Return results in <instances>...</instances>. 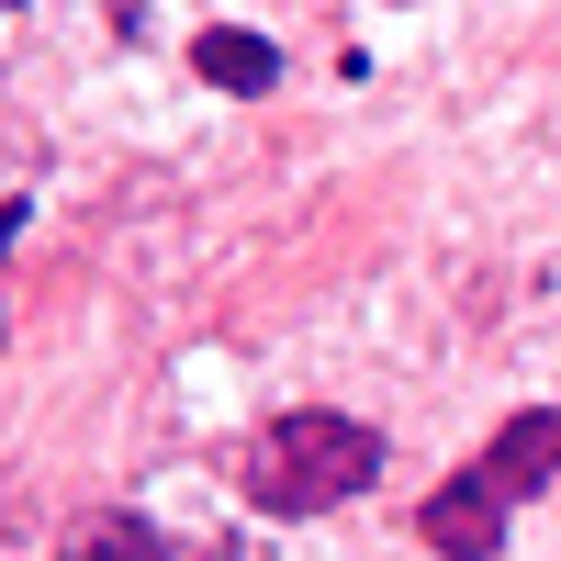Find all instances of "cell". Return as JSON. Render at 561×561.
Segmentation results:
<instances>
[{"label": "cell", "mask_w": 561, "mask_h": 561, "mask_svg": "<svg viewBox=\"0 0 561 561\" xmlns=\"http://www.w3.org/2000/svg\"><path fill=\"white\" fill-rule=\"evenodd\" d=\"M550 483H561V404H517L427 505H415V539H427L438 561H494L505 517H517L528 494H550Z\"/></svg>", "instance_id": "cell-1"}, {"label": "cell", "mask_w": 561, "mask_h": 561, "mask_svg": "<svg viewBox=\"0 0 561 561\" xmlns=\"http://www.w3.org/2000/svg\"><path fill=\"white\" fill-rule=\"evenodd\" d=\"M370 483H382V427L337 404H293L248 438V505H270V517H337Z\"/></svg>", "instance_id": "cell-2"}, {"label": "cell", "mask_w": 561, "mask_h": 561, "mask_svg": "<svg viewBox=\"0 0 561 561\" xmlns=\"http://www.w3.org/2000/svg\"><path fill=\"white\" fill-rule=\"evenodd\" d=\"M57 561H180V550H169L147 517H135V505H90V517L68 528V550H57Z\"/></svg>", "instance_id": "cell-4"}, {"label": "cell", "mask_w": 561, "mask_h": 561, "mask_svg": "<svg viewBox=\"0 0 561 561\" xmlns=\"http://www.w3.org/2000/svg\"><path fill=\"white\" fill-rule=\"evenodd\" d=\"M192 68H203L214 90H280V45H270V34H237V23H214V34H192Z\"/></svg>", "instance_id": "cell-3"}]
</instances>
